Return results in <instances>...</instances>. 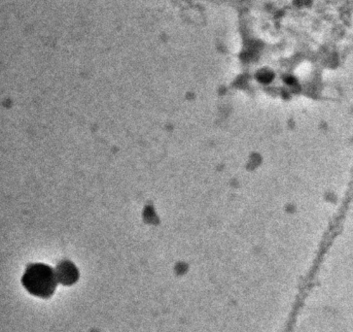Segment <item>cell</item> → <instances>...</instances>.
Here are the masks:
<instances>
[{
	"label": "cell",
	"instance_id": "1",
	"mask_svg": "<svg viewBox=\"0 0 353 332\" xmlns=\"http://www.w3.org/2000/svg\"><path fill=\"white\" fill-rule=\"evenodd\" d=\"M22 283L32 295L48 298L58 286L59 278L53 268L43 263H34L26 270Z\"/></svg>",
	"mask_w": 353,
	"mask_h": 332
},
{
	"label": "cell",
	"instance_id": "2",
	"mask_svg": "<svg viewBox=\"0 0 353 332\" xmlns=\"http://www.w3.org/2000/svg\"><path fill=\"white\" fill-rule=\"evenodd\" d=\"M75 274H77V270H75L74 267L70 264V262H63V264L60 265L59 269H57V275H58L59 281H60V280L65 281V278H66V280L74 279Z\"/></svg>",
	"mask_w": 353,
	"mask_h": 332
}]
</instances>
